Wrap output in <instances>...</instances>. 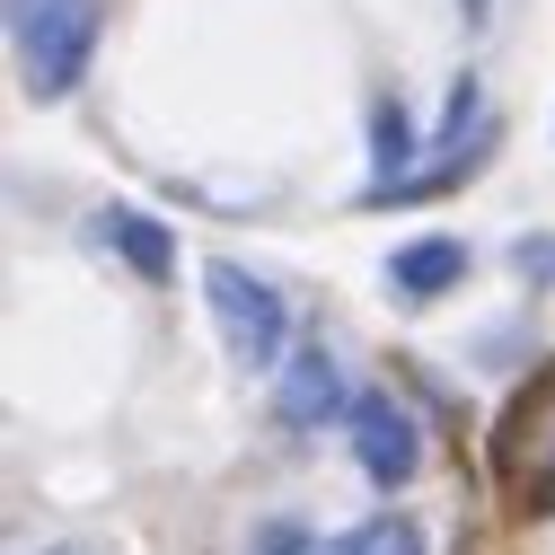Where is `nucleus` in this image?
Returning a JSON list of instances; mask_svg holds the SVG:
<instances>
[{"label":"nucleus","instance_id":"obj_1","mask_svg":"<svg viewBox=\"0 0 555 555\" xmlns=\"http://www.w3.org/2000/svg\"><path fill=\"white\" fill-rule=\"evenodd\" d=\"M10 44L27 98H72L98 53V0H10Z\"/></svg>","mask_w":555,"mask_h":555},{"label":"nucleus","instance_id":"obj_2","mask_svg":"<svg viewBox=\"0 0 555 555\" xmlns=\"http://www.w3.org/2000/svg\"><path fill=\"white\" fill-rule=\"evenodd\" d=\"M203 300H212L221 335L238 344V353H247L256 371H283V353H292V300L273 292L256 264H238V256H212V264H203Z\"/></svg>","mask_w":555,"mask_h":555},{"label":"nucleus","instance_id":"obj_3","mask_svg":"<svg viewBox=\"0 0 555 555\" xmlns=\"http://www.w3.org/2000/svg\"><path fill=\"white\" fill-rule=\"evenodd\" d=\"M344 433H353V459H362V476L379 485V494H397V485H414V476H424V433H414V414H405L388 388L353 397Z\"/></svg>","mask_w":555,"mask_h":555},{"label":"nucleus","instance_id":"obj_4","mask_svg":"<svg viewBox=\"0 0 555 555\" xmlns=\"http://www.w3.org/2000/svg\"><path fill=\"white\" fill-rule=\"evenodd\" d=\"M273 405H283V424H300V433L344 424V414H353V397H344L326 344H292V353H283V371H273Z\"/></svg>","mask_w":555,"mask_h":555},{"label":"nucleus","instance_id":"obj_5","mask_svg":"<svg viewBox=\"0 0 555 555\" xmlns=\"http://www.w3.org/2000/svg\"><path fill=\"white\" fill-rule=\"evenodd\" d=\"M388 283L405 300H441L467 283V247L459 238H405V247H388Z\"/></svg>","mask_w":555,"mask_h":555},{"label":"nucleus","instance_id":"obj_6","mask_svg":"<svg viewBox=\"0 0 555 555\" xmlns=\"http://www.w3.org/2000/svg\"><path fill=\"white\" fill-rule=\"evenodd\" d=\"M98 238H115L124 264L142 273V283H168V273H177V238H168L151 212H132V203H106V212H98Z\"/></svg>","mask_w":555,"mask_h":555},{"label":"nucleus","instance_id":"obj_7","mask_svg":"<svg viewBox=\"0 0 555 555\" xmlns=\"http://www.w3.org/2000/svg\"><path fill=\"white\" fill-rule=\"evenodd\" d=\"M405 159H414V124H405V106H397V98H379V106H371V194L405 185V177H414Z\"/></svg>","mask_w":555,"mask_h":555},{"label":"nucleus","instance_id":"obj_8","mask_svg":"<svg viewBox=\"0 0 555 555\" xmlns=\"http://www.w3.org/2000/svg\"><path fill=\"white\" fill-rule=\"evenodd\" d=\"M335 555H424V529L414 520H362V529H344Z\"/></svg>","mask_w":555,"mask_h":555},{"label":"nucleus","instance_id":"obj_9","mask_svg":"<svg viewBox=\"0 0 555 555\" xmlns=\"http://www.w3.org/2000/svg\"><path fill=\"white\" fill-rule=\"evenodd\" d=\"M256 555H309V529H292V520H273V529L256 538Z\"/></svg>","mask_w":555,"mask_h":555},{"label":"nucleus","instance_id":"obj_10","mask_svg":"<svg viewBox=\"0 0 555 555\" xmlns=\"http://www.w3.org/2000/svg\"><path fill=\"white\" fill-rule=\"evenodd\" d=\"M520 273H538V283H555V238H520Z\"/></svg>","mask_w":555,"mask_h":555},{"label":"nucleus","instance_id":"obj_11","mask_svg":"<svg viewBox=\"0 0 555 555\" xmlns=\"http://www.w3.org/2000/svg\"><path fill=\"white\" fill-rule=\"evenodd\" d=\"M36 555H115V546H98V538H53V546H36Z\"/></svg>","mask_w":555,"mask_h":555},{"label":"nucleus","instance_id":"obj_12","mask_svg":"<svg viewBox=\"0 0 555 555\" xmlns=\"http://www.w3.org/2000/svg\"><path fill=\"white\" fill-rule=\"evenodd\" d=\"M467 18H485V0H467Z\"/></svg>","mask_w":555,"mask_h":555}]
</instances>
